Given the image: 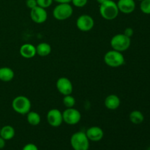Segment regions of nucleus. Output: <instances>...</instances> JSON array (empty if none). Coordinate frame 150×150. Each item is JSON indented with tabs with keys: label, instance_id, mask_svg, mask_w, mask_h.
<instances>
[{
	"label": "nucleus",
	"instance_id": "393cba45",
	"mask_svg": "<svg viewBox=\"0 0 150 150\" xmlns=\"http://www.w3.org/2000/svg\"><path fill=\"white\" fill-rule=\"evenodd\" d=\"M26 5L28 8L31 9L34 8V7L38 6V3H37V0H26Z\"/></svg>",
	"mask_w": 150,
	"mask_h": 150
},
{
	"label": "nucleus",
	"instance_id": "f257e3e1",
	"mask_svg": "<svg viewBox=\"0 0 150 150\" xmlns=\"http://www.w3.org/2000/svg\"><path fill=\"white\" fill-rule=\"evenodd\" d=\"M99 11L101 17L107 21L115 19L120 13L117 2L113 0H107L103 4H100Z\"/></svg>",
	"mask_w": 150,
	"mask_h": 150
},
{
	"label": "nucleus",
	"instance_id": "412c9836",
	"mask_svg": "<svg viewBox=\"0 0 150 150\" xmlns=\"http://www.w3.org/2000/svg\"><path fill=\"white\" fill-rule=\"evenodd\" d=\"M62 102L66 108H73L76 104V99L74 97L72 96V95H64Z\"/></svg>",
	"mask_w": 150,
	"mask_h": 150
},
{
	"label": "nucleus",
	"instance_id": "ddd939ff",
	"mask_svg": "<svg viewBox=\"0 0 150 150\" xmlns=\"http://www.w3.org/2000/svg\"><path fill=\"white\" fill-rule=\"evenodd\" d=\"M117 4L119 11L124 14L132 13L136 9L135 0H118Z\"/></svg>",
	"mask_w": 150,
	"mask_h": 150
},
{
	"label": "nucleus",
	"instance_id": "2f4dec72",
	"mask_svg": "<svg viewBox=\"0 0 150 150\" xmlns=\"http://www.w3.org/2000/svg\"><path fill=\"white\" fill-rule=\"evenodd\" d=\"M138 1H142V0H138Z\"/></svg>",
	"mask_w": 150,
	"mask_h": 150
},
{
	"label": "nucleus",
	"instance_id": "7c9ffc66",
	"mask_svg": "<svg viewBox=\"0 0 150 150\" xmlns=\"http://www.w3.org/2000/svg\"><path fill=\"white\" fill-rule=\"evenodd\" d=\"M0 48H1V42H0Z\"/></svg>",
	"mask_w": 150,
	"mask_h": 150
},
{
	"label": "nucleus",
	"instance_id": "f03ea898",
	"mask_svg": "<svg viewBox=\"0 0 150 150\" xmlns=\"http://www.w3.org/2000/svg\"><path fill=\"white\" fill-rule=\"evenodd\" d=\"M12 108L15 112L21 115H26L31 111L32 103L27 97L19 95L12 101Z\"/></svg>",
	"mask_w": 150,
	"mask_h": 150
},
{
	"label": "nucleus",
	"instance_id": "20e7f679",
	"mask_svg": "<svg viewBox=\"0 0 150 150\" xmlns=\"http://www.w3.org/2000/svg\"><path fill=\"white\" fill-rule=\"evenodd\" d=\"M110 44L113 50L122 53L130 48L131 40L124 34H117L112 37Z\"/></svg>",
	"mask_w": 150,
	"mask_h": 150
},
{
	"label": "nucleus",
	"instance_id": "72a5a7b5",
	"mask_svg": "<svg viewBox=\"0 0 150 150\" xmlns=\"http://www.w3.org/2000/svg\"><path fill=\"white\" fill-rule=\"evenodd\" d=\"M0 128H1V127H0Z\"/></svg>",
	"mask_w": 150,
	"mask_h": 150
},
{
	"label": "nucleus",
	"instance_id": "c756f323",
	"mask_svg": "<svg viewBox=\"0 0 150 150\" xmlns=\"http://www.w3.org/2000/svg\"><path fill=\"white\" fill-rule=\"evenodd\" d=\"M107 0H96V1L98 3H99L100 4H103V2H105V1H106Z\"/></svg>",
	"mask_w": 150,
	"mask_h": 150
},
{
	"label": "nucleus",
	"instance_id": "6e6552de",
	"mask_svg": "<svg viewBox=\"0 0 150 150\" xmlns=\"http://www.w3.org/2000/svg\"><path fill=\"white\" fill-rule=\"evenodd\" d=\"M94 26L95 21L89 15H81L76 20V26L81 32H89L93 29Z\"/></svg>",
	"mask_w": 150,
	"mask_h": 150
},
{
	"label": "nucleus",
	"instance_id": "a878e982",
	"mask_svg": "<svg viewBox=\"0 0 150 150\" xmlns=\"http://www.w3.org/2000/svg\"><path fill=\"white\" fill-rule=\"evenodd\" d=\"M22 150H39V149H38V147L35 144L29 143V144H26V145H24V146H23Z\"/></svg>",
	"mask_w": 150,
	"mask_h": 150
},
{
	"label": "nucleus",
	"instance_id": "4468645a",
	"mask_svg": "<svg viewBox=\"0 0 150 150\" xmlns=\"http://www.w3.org/2000/svg\"><path fill=\"white\" fill-rule=\"evenodd\" d=\"M21 56L25 59H32L37 55L36 47L31 43H25L19 49Z\"/></svg>",
	"mask_w": 150,
	"mask_h": 150
},
{
	"label": "nucleus",
	"instance_id": "1a4fd4ad",
	"mask_svg": "<svg viewBox=\"0 0 150 150\" xmlns=\"http://www.w3.org/2000/svg\"><path fill=\"white\" fill-rule=\"evenodd\" d=\"M56 86L58 92L62 95H71L73 91V83L71 81L66 77H61L57 80Z\"/></svg>",
	"mask_w": 150,
	"mask_h": 150
},
{
	"label": "nucleus",
	"instance_id": "4be33fe9",
	"mask_svg": "<svg viewBox=\"0 0 150 150\" xmlns=\"http://www.w3.org/2000/svg\"><path fill=\"white\" fill-rule=\"evenodd\" d=\"M140 10L144 14L150 15V0L141 1Z\"/></svg>",
	"mask_w": 150,
	"mask_h": 150
},
{
	"label": "nucleus",
	"instance_id": "5701e85b",
	"mask_svg": "<svg viewBox=\"0 0 150 150\" xmlns=\"http://www.w3.org/2000/svg\"><path fill=\"white\" fill-rule=\"evenodd\" d=\"M54 0H37L38 6L42 7V8H48L52 4Z\"/></svg>",
	"mask_w": 150,
	"mask_h": 150
},
{
	"label": "nucleus",
	"instance_id": "2eb2a0df",
	"mask_svg": "<svg viewBox=\"0 0 150 150\" xmlns=\"http://www.w3.org/2000/svg\"><path fill=\"white\" fill-rule=\"evenodd\" d=\"M104 104H105L106 108L114 111L120 107V104H121V100L117 95H109L105 98Z\"/></svg>",
	"mask_w": 150,
	"mask_h": 150
},
{
	"label": "nucleus",
	"instance_id": "b1692460",
	"mask_svg": "<svg viewBox=\"0 0 150 150\" xmlns=\"http://www.w3.org/2000/svg\"><path fill=\"white\" fill-rule=\"evenodd\" d=\"M88 0H72L71 3L76 7H83L86 5Z\"/></svg>",
	"mask_w": 150,
	"mask_h": 150
},
{
	"label": "nucleus",
	"instance_id": "aec40b11",
	"mask_svg": "<svg viewBox=\"0 0 150 150\" xmlns=\"http://www.w3.org/2000/svg\"><path fill=\"white\" fill-rule=\"evenodd\" d=\"M26 120L31 125L37 126L40 123L41 117L38 112L30 111L26 114Z\"/></svg>",
	"mask_w": 150,
	"mask_h": 150
},
{
	"label": "nucleus",
	"instance_id": "423d86ee",
	"mask_svg": "<svg viewBox=\"0 0 150 150\" xmlns=\"http://www.w3.org/2000/svg\"><path fill=\"white\" fill-rule=\"evenodd\" d=\"M73 13V8L70 3H59L53 10V16L58 21L70 18Z\"/></svg>",
	"mask_w": 150,
	"mask_h": 150
},
{
	"label": "nucleus",
	"instance_id": "9b49d317",
	"mask_svg": "<svg viewBox=\"0 0 150 150\" xmlns=\"http://www.w3.org/2000/svg\"><path fill=\"white\" fill-rule=\"evenodd\" d=\"M30 17L32 21L35 23L40 24L46 21L48 18V13L45 8L37 6L34 8L31 9Z\"/></svg>",
	"mask_w": 150,
	"mask_h": 150
},
{
	"label": "nucleus",
	"instance_id": "f3484780",
	"mask_svg": "<svg viewBox=\"0 0 150 150\" xmlns=\"http://www.w3.org/2000/svg\"><path fill=\"white\" fill-rule=\"evenodd\" d=\"M16 135V130L11 125L3 126L0 128V136L5 141L11 140Z\"/></svg>",
	"mask_w": 150,
	"mask_h": 150
},
{
	"label": "nucleus",
	"instance_id": "dca6fc26",
	"mask_svg": "<svg viewBox=\"0 0 150 150\" xmlns=\"http://www.w3.org/2000/svg\"><path fill=\"white\" fill-rule=\"evenodd\" d=\"M15 73L10 67H0V81L3 82H10L14 79Z\"/></svg>",
	"mask_w": 150,
	"mask_h": 150
},
{
	"label": "nucleus",
	"instance_id": "bb28decb",
	"mask_svg": "<svg viewBox=\"0 0 150 150\" xmlns=\"http://www.w3.org/2000/svg\"><path fill=\"white\" fill-rule=\"evenodd\" d=\"M123 34H124L125 35H126L127 37H128V38H130L132 36H133V34H134V31H133V29L130 27L126 28V29H125L124 33Z\"/></svg>",
	"mask_w": 150,
	"mask_h": 150
},
{
	"label": "nucleus",
	"instance_id": "473e14b6",
	"mask_svg": "<svg viewBox=\"0 0 150 150\" xmlns=\"http://www.w3.org/2000/svg\"><path fill=\"white\" fill-rule=\"evenodd\" d=\"M147 150H150V148H149V149H148Z\"/></svg>",
	"mask_w": 150,
	"mask_h": 150
},
{
	"label": "nucleus",
	"instance_id": "9d476101",
	"mask_svg": "<svg viewBox=\"0 0 150 150\" xmlns=\"http://www.w3.org/2000/svg\"><path fill=\"white\" fill-rule=\"evenodd\" d=\"M47 121L51 127H59L63 122L62 112L57 108H52L49 110L47 114Z\"/></svg>",
	"mask_w": 150,
	"mask_h": 150
},
{
	"label": "nucleus",
	"instance_id": "cd10ccee",
	"mask_svg": "<svg viewBox=\"0 0 150 150\" xmlns=\"http://www.w3.org/2000/svg\"><path fill=\"white\" fill-rule=\"evenodd\" d=\"M5 144H6V141L0 136V149H2L3 148H4Z\"/></svg>",
	"mask_w": 150,
	"mask_h": 150
},
{
	"label": "nucleus",
	"instance_id": "39448f33",
	"mask_svg": "<svg viewBox=\"0 0 150 150\" xmlns=\"http://www.w3.org/2000/svg\"><path fill=\"white\" fill-rule=\"evenodd\" d=\"M104 62L109 67H119L125 64V59L122 53L112 49L105 53L104 55Z\"/></svg>",
	"mask_w": 150,
	"mask_h": 150
},
{
	"label": "nucleus",
	"instance_id": "6ab92c4d",
	"mask_svg": "<svg viewBox=\"0 0 150 150\" xmlns=\"http://www.w3.org/2000/svg\"><path fill=\"white\" fill-rule=\"evenodd\" d=\"M129 119H130V122L133 124L139 125L142 124L144 122V114L140 111L134 110L132 112H130V115H129Z\"/></svg>",
	"mask_w": 150,
	"mask_h": 150
},
{
	"label": "nucleus",
	"instance_id": "a211bd4d",
	"mask_svg": "<svg viewBox=\"0 0 150 150\" xmlns=\"http://www.w3.org/2000/svg\"><path fill=\"white\" fill-rule=\"evenodd\" d=\"M37 54L40 57H47L51 52V46L47 42H40L36 46Z\"/></svg>",
	"mask_w": 150,
	"mask_h": 150
},
{
	"label": "nucleus",
	"instance_id": "f8f14e48",
	"mask_svg": "<svg viewBox=\"0 0 150 150\" xmlns=\"http://www.w3.org/2000/svg\"><path fill=\"white\" fill-rule=\"evenodd\" d=\"M85 133L89 140L93 142H100L104 136L103 130L98 126H92L89 127Z\"/></svg>",
	"mask_w": 150,
	"mask_h": 150
},
{
	"label": "nucleus",
	"instance_id": "0eeeda50",
	"mask_svg": "<svg viewBox=\"0 0 150 150\" xmlns=\"http://www.w3.org/2000/svg\"><path fill=\"white\" fill-rule=\"evenodd\" d=\"M63 122L69 125H77L81 119V114L79 110L74 108H67L62 112Z\"/></svg>",
	"mask_w": 150,
	"mask_h": 150
},
{
	"label": "nucleus",
	"instance_id": "7ed1b4c3",
	"mask_svg": "<svg viewBox=\"0 0 150 150\" xmlns=\"http://www.w3.org/2000/svg\"><path fill=\"white\" fill-rule=\"evenodd\" d=\"M89 142L86 133L83 131L76 132L70 138V144L73 150H89Z\"/></svg>",
	"mask_w": 150,
	"mask_h": 150
},
{
	"label": "nucleus",
	"instance_id": "c85d7f7f",
	"mask_svg": "<svg viewBox=\"0 0 150 150\" xmlns=\"http://www.w3.org/2000/svg\"><path fill=\"white\" fill-rule=\"evenodd\" d=\"M54 1L59 4V3H70L72 0H54Z\"/></svg>",
	"mask_w": 150,
	"mask_h": 150
}]
</instances>
